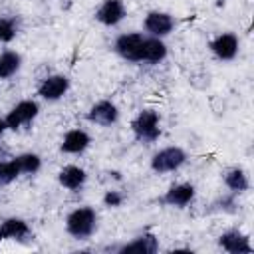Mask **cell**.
<instances>
[{"label":"cell","mask_w":254,"mask_h":254,"mask_svg":"<svg viewBox=\"0 0 254 254\" xmlns=\"http://www.w3.org/2000/svg\"><path fill=\"white\" fill-rule=\"evenodd\" d=\"M89 145H91V137H89L87 131H83V129H69L64 135L60 149L65 155H81V153L87 151Z\"/></svg>","instance_id":"13"},{"label":"cell","mask_w":254,"mask_h":254,"mask_svg":"<svg viewBox=\"0 0 254 254\" xmlns=\"http://www.w3.org/2000/svg\"><path fill=\"white\" fill-rule=\"evenodd\" d=\"M121 202H123V194L117 190H107L103 194V204L109 208H117V206H121Z\"/></svg>","instance_id":"23"},{"label":"cell","mask_w":254,"mask_h":254,"mask_svg":"<svg viewBox=\"0 0 254 254\" xmlns=\"http://www.w3.org/2000/svg\"><path fill=\"white\" fill-rule=\"evenodd\" d=\"M187 163V153L181 147H165L161 151H157L151 157V171L165 175V173H173L179 171L183 165Z\"/></svg>","instance_id":"4"},{"label":"cell","mask_w":254,"mask_h":254,"mask_svg":"<svg viewBox=\"0 0 254 254\" xmlns=\"http://www.w3.org/2000/svg\"><path fill=\"white\" fill-rule=\"evenodd\" d=\"M167 44L163 38L147 36L143 42V52H141V64H159L167 58Z\"/></svg>","instance_id":"16"},{"label":"cell","mask_w":254,"mask_h":254,"mask_svg":"<svg viewBox=\"0 0 254 254\" xmlns=\"http://www.w3.org/2000/svg\"><path fill=\"white\" fill-rule=\"evenodd\" d=\"M216 204H218L220 210H226V212H234V210H236V200H234V196H222Z\"/></svg>","instance_id":"24"},{"label":"cell","mask_w":254,"mask_h":254,"mask_svg":"<svg viewBox=\"0 0 254 254\" xmlns=\"http://www.w3.org/2000/svg\"><path fill=\"white\" fill-rule=\"evenodd\" d=\"M30 224L24 220V218H16V216H10V218H4L0 222V244L4 240H24L26 236H30Z\"/></svg>","instance_id":"15"},{"label":"cell","mask_w":254,"mask_h":254,"mask_svg":"<svg viewBox=\"0 0 254 254\" xmlns=\"http://www.w3.org/2000/svg\"><path fill=\"white\" fill-rule=\"evenodd\" d=\"M6 131H8V127H6V121H4V117H0V137H2Z\"/></svg>","instance_id":"25"},{"label":"cell","mask_w":254,"mask_h":254,"mask_svg":"<svg viewBox=\"0 0 254 254\" xmlns=\"http://www.w3.org/2000/svg\"><path fill=\"white\" fill-rule=\"evenodd\" d=\"M218 246L230 254H250L252 244L250 238L240 230H226L218 236Z\"/></svg>","instance_id":"12"},{"label":"cell","mask_w":254,"mask_h":254,"mask_svg":"<svg viewBox=\"0 0 254 254\" xmlns=\"http://www.w3.org/2000/svg\"><path fill=\"white\" fill-rule=\"evenodd\" d=\"M125 16H127V10L123 0H103L101 6L95 10V20L107 28L121 24Z\"/></svg>","instance_id":"11"},{"label":"cell","mask_w":254,"mask_h":254,"mask_svg":"<svg viewBox=\"0 0 254 254\" xmlns=\"http://www.w3.org/2000/svg\"><path fill=\"white\" fill-rule=\"evenodd\" d=\"M67 89H69L67 75L54 73V75H48L42 79V83L38 85V95L44 101H58L67 93Z\"/></svg>","instance_id":"9"},{"label":"cell","mask_w":254,"mask_h":254,"mask_svg":"<svg viewBox=\"0 0 254 254\" xmlns=\"http://www.w3.org/2000/svg\"><path fill=\"white\" fill-rule=\"evenodd\" d=\"M159 250V240L155 234H141L137 236L135 240L131 242H125L123 246H119V252L121 254H127V252H137V254H155Z\"/></svg>","instance_id":"17"},{"label":"cell","mask_w":254,"mask_h":254,"mask_svg":"<svg viewBox=\"0 0 254 254\" xmlns=\"http://www.w3.org/2000/svg\"><path fill=\"white\" fill-rule=\"evenodd\" d=\"M87 121L99 127H111L119 119V109L111 99H99L95 101L87 111Z\"/></svg>","instance_id":"6"},{"label":"cell","mask_w":254,"mask_h":254,"mask_svg":"<svg viewBox=\"0 0 254 254\" xmlns=\"http://www.w3.org/2000/svg\"><path fill=\"white\" fill-rule=\"evenodd\" d=\"M38 113H40L38 101H34V99H22V101H18L8 111V115L4 117V121H6V127L10 131H18V129L30 125L38 117Z\"/></svg>","instance_id":"5"},{"label":"cell","mask_w":254,"mask_h":254,"mask_svg":"<svg viewBox=\"0 0 254 254\" xmlns=\"http://www.w3.org/2000/svg\"><path fill=\"white\" fill-rule=\"evenodd\" d=\"M131 131L139 143L151 145L161 137V115L157 109H141L131 121Z\"/></svg>","instance_id":"1"},{"label":"cell","mask_w":254,"mask_h":254,"mask_svg":"<svg viewBox=\"0 0 254 254\" xmlns=\"http://www.w3.org/2000/svg\"><path fill=\"white\" fill-rule=\"evenodd\" d=\"M208 48L214 54V58H218L222 62H230V60L236 58L240 42H238V36L234 32H222V34H218L216 38L210 40Z\"/></svg>","instance_id":"8"},{"label":"cell","mask_w":254,"mask_h":254,"mask_svg":"<svg viewBox=\"0 0 254 254\" xmlns=\"http://www.w3.org/2000/svg\"><path fill=\"white\" fill-rule=\"evenodd\" d=\"M20 175H22V171H20V165H18L16 157L10 159V161H0V187L14 183Z\"/></svg>","instance_id":"20"},{"label":"cell","mask_w":254,"mask_h":254,"mask_svg":"<svg viewBox=\"0 0 254 254\" xmlns=\"http://www.w3.org/2000/svg\"><path fill=\"white\" fill-rule=\"evenodd\" d=\"M147 34L143 32H127L115 38L113 42V52L117 56H121L127 62L133 64H141V52H143V42H145Z\"/></svg>","instance_id":"3"},{"label":"cell","mask_w":254,"mask_h":254,"mask_svg":"<svg viewBox=\"0 0 254 254\" xmlns=\"http://www.w3.org/2000/svg\"><path fill=\"white\" fill-rule=\"evenodd\" d=\"M97 228V212L91 206H79L65 218V230L75 240H87Z\"/></svg>","instance_id":"2"},{"label":"cell","mask_w":254,"mask_h":254,"mask_svg":"<svg viewBox=\"0 0 254 254\" xmlns=\"http://www.w3.org/2000/svg\"><path fill=\"white\" fill-rule=\"evenodd\" d=\"M224 185H226L234 194H240V192L248 190L250 181H248V175L244 173V169L234 167V169H228V171L224 173Z\"/></svg>","instance_id":"19"},{"label":"cell","mask_w":254,"mask_h":254,"mask_svg":"<svg viewBox=\"0 0 254 254\" xmlns=\"http://www.w3.org/2000/svg\"><path fill=\"white\" fill-rule=\"evenodd\" d=\"M143 28L147 32V36H155V38H165L173 32L175 28V18L167 12H159V10H153L145 16L143 20Z\"/></svg>","instance_id":"10"},{"label":"cell","mask_w":254,"mask_h":254,"mask_svg":"<svg viewBox=\"0 0 254 254\" xmlns=\"http://www.w3.org/2000/svg\"><path fill=\"white\" fill-rule=\"evenodd\" d=\"M85 181H87V173H85V169H81L77 165H65L58 173V183L64 189L71 190V192L81 190L83 185H85Z\"/></svg>","instance_id":"14"},{"label":"cell","mask_w":254,"mask_h":254,"mask_svg":"<svg viewBox=\"0 0 254 254\" xmlns=\"http://www.w3.org/2000/svg\"><path fill=\"white\" fill-rule=\"evenodd\" d=\"M18 34L16 18H0V44H8Z\"/></svg>","instance_id":"22"},{"label":"cell","mask_w":254,"mask_h":254,"mask_svg":"<svg viewBox=\"0 0 254 254\" xmlns=\"http://www.w3.org/2000/svg\"><path fill=\"white\" fill-rule=\"evenodd\" d=\"M196 196V189L190 183H177L171 185L165 194L161 196V204L165 206H173V208H185L189 206Z\"/></svg>","instance_id":"7"},{"label":"cell","mask_w":254,"mask_h":254,"mask_svg":"<svg viewBox=\"0 0 254 254\" xmlns=\"http://www.w3.org/2000/svg\"><path fill=\"white\" fill-rule=\"evenodd\" d=\"M22 67V56L14 50H6L0 54V79L14 77Z\"/></svg>","instance_id":"18"},{"label":"cell","mask_w":254,"mask_h":254,"mask_svg":"<svg viewBox=\"0 0 254 254\" xmlns=\"http://www.w3.org/2000/svg\"><path fill=\"white\" fill-rule=\"evenodd\" d=\"M16 159H18L22 175H36L42 169V159L36 153H20Z\"/></svg>","instance_id":"21"}]
</instances>
